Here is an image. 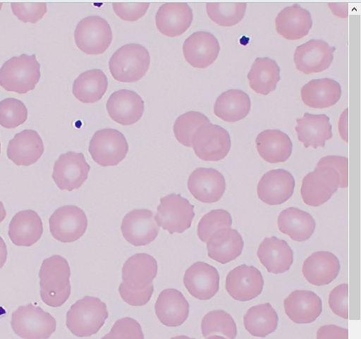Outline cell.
I'll use <instances>...</instances> for the list:
<instances>
[{"mask_svg":"<svg viewBox=\"0 0 361 339\" xmlns=\"http://www.w3.org/2000/svg\"><path fill=\"white\" fill-rule=\"evenodd\" d=\"M41 297L44 302L53 307L62 306L71 295L68 261L60 255L45 259L39 272Z\"/></svg>","mask_w":361,"mask_h":339,"instance_id":"6da1fadb","label":"cell"},{"mask_svg":"<svg viewBox=\"0 0 361 339\" xmlns=\"http://www.w3.org/2000/svg\"><path fill=\"white\" fill-rule=\"evenodd\" d=\"M40 70L36 55L14 57L0 68V86L8 92L27 94L39 82Z\"/></svg>","mask_w":361,"mask_h":339,"instance_id":"7a4b0ae2","label":"cell"},{"mask_svg":"<svg viewBox=\"0 0 361 339\" xmlns=\"http://www.w3.org/2000/svg\"><path fill=\"white\" fill-rule=\"evenodd\" d=\"M109 317L106 304L95 297L85 296L76 302L67 313L66 325L78 337L99 332Z\"/></svg>","mask_w":361,"mask_h":339,"instance_id":"3957f363","label":"cell"},{"mask_svg":"<svg viewBox=\"0 0 361 339\" xmlns=\"http://www.w3.org/2000/svg\"><path fill=\"white\" fill-rule=\"evenodd\" d=\"M150 55L144 47L130 44L118 49L111 57L109 69L112 77L123 83L142 80L150 66Z\"/></svg>","mask_w":361,"mask_h":339,"instance_id":"277c9868","label":"cell"},{"mask_svg":"<svg viewBox=\"0 0 361 339\" xmlns=\"http://www.w3.org/2000/svg\"><path fill=\"white\" fill-rule=\"evenodd\" d=\"M340 185L338 172L332 166L319 161L314 171L302 180L300 190L302 201L310 207H319L330 199Z\"/></svg>","mask_w":361,"mask_h":339,"instance_id":"5b68a950","label":"cell"},{"mask_svg":"<svg viewBox=\"0 0 361 339\" xmlns=\"http://www.w3.org/2000/svg\"><path fill=\"white\" fill-rule=\"evenodd\" d=\"M15 333L24 339H49L56 331V319L40 307L29 304L20 307L12 316Z\"/></svg>","mask_w":361,"mask_h":339,"instance_id":"8992f818","label":"cell"},{"mask_svg":"<svg viewBox=\"0 0 361 339\" xmlns=\"http://www.w3.org/2000/svg\"><path fill=\"white\" fill-rule=\"evenodd\" d=\"M195 207L180 195L171 194L161 199L155 221L171 234L183 233L191 227Z\"/></svg>","mask_w":361,"mask_h":339,"instance_id":"52a82bcc","label":"cell"},{"mask_svg":"<svg viewBox=\"0 0 361 339\" xmlns=\"http://www.w3.org/2000/svg\"><path fill=\"white\" fill-rule=\"evenodd\" d=\"M129 146L123 133L114 129L97 131L90 141L89 152L103 167L116 166L127 156Z\"/></svg>","mask_w":361,"mask_h":339,"instance_id":"ba28073f","label":"cell"},{"mask_svg":"<svg viewBox=\"0 0 361 339\" xmlns=\"http://www.w3.org/2000/svg\"><path fill=\"white\" fill-rule=\"evenodd\" d=\"M78 47L85 54L97 56L104 54L113 40L111 26L99 16L82 20L75 32Z\"/></svg>","mask_w":361,"mask_h":339,"instance_id":"9c48e42d","label":"cell"},{"mask_svg":"<svg viewBox=\"0 0 361 339\" xmlns=\"http://www.w3.org/2000/svg\"><path fill=\"white\" fill-rule=\"evenodd\" d=\"M195 154L204 161H219L226 157L231 147L229 133L212 123L201 126L192 140Z\"/></svg>","mask_w":361,"mask_h":339,"instance_id":"30bf717a","label":"cell"},{"mask_svg":"<svg viewBox=\"0 0 361 339\" xmlns=\"http://www.w3.org/2000/svg\"><path fill=\"white\" fill-rule=\"evenodd\" d=\"M53 236L62 242H73L81 238L88 227L86 214L75 206L58 209L49 220Z\"/></svg>","mask_w":361,"mask_h":339,"instance_id":"8fae6325","label":"cell"},{"mask_svg":"<svg viewBox=\"0 0 361 339\" xmlns=\"http://www.w3.org/2000/svg\"><path fill=\"white\" fill-rule=\"evenodd\" d=\"M90 169L82 154L70 152L62 154L56 162L53 178L61 190L72 192L82 186Z\"/></svg>","mask_w":361,"mask_h":339,"instance_id":"7c38bea8","label":"cell"},{"mask_svg":"<svg viewBox=\"0 0 361 339\" xmlns=\"http://www.w3.org/2000/svg\"><path fill=\"white\" fill-rule=\"evenodd\" d=\"M263 276L256 267L243 264L226 276V289L235 300L246 302L259 295L264 287Z\"/></svg>","mask_w":361,"mask_h":339,"instance_id":"4fadbf2b","label":"cell"},{"mask_svg":"<svg viewBox=\"0 0 361 339\" xmlns=\"http://www.w3.org/2000/svg\"><path fill=\"white\" fill-rule=\"evenodd\" d=\"M335 47L322 40L312 39L297 47L293 57L296 69L305 75L327 70L333 60Z\"/></svg>","mask_w":361,"mask_h":339,"instance_id":"5bb4252c","label":"cell"},{"mask_svg":"<svg viewBox=\"0 0 361 339\" xmlns=\"http://www.w3.org/2000/svg\"><path fill=\"white\" fill-rule=\"evenodd\" d=\"M121 230L124 238L134 246H145L152 242L159 235V226L152 211L135 209L123 218Z\"/></svg>","mask_w":361,"mask_h":339,"instance_id":"9a60e30c","label":"cell"},{"mask_svg":"<svg viewBox=\"0 0 361 339\" xmlns=\"http://www.w3.org/2000/svg\"><path fill=\"white\" fill-rule=\"evenodd\" d=\"M295 186V179L290 173L283 169L272 170L260 179L257 195L267 204L280 205L292 197Z\"/></svg>","mask_w":361,"mask_h":339,"instance_id":"2e32d148","label":"cell"},{"mask_svg":"<svg viewBox=\"0 0 361 339\" xmlns=\"http://www.w3.org/2000/svg\"><path fill=\"white\" fill-rule=\"evenodd\" d=\"M183 282L192 296L200 300H207L218 292L220 276L215 267L198 261L187 269Z\"/></svg>","mask_w":361,"mask_h":339,"instance_id":"e0dca14e","label":"cell"},{"mask_svg":"<svg viewBox=\"0 0 361 339\" xmlns=\"http://www.w3.org/2000/svg\"><path fill=\"white\" fill-rule=\"evenodd\" d=\"M188 189L197 200L215 203L224 195L226 183L224 175L214 168H199L190 175Z\"/></svg>","mask_w":361,"mask_h":339,"instance_id":"ac0fdd59","label":"cell"},{"mask_svg":"<svg viewBox=\"0 0 361 339\" xmlns=\"http://www.w3.org/2000/svg\"><path fill=\"white\" fill-rule=\"evenodd\" d=\"M183 49L188 63L198 69H204L212 66L221 51L216 38L207 32L192 34L185 40Z\"/></svg>","mask_w":361,"mask_h":339,"instance_id":"d6986e66","label":"cell"},{"mask_svg":"<svg viewBox=\"0 0 361 339\" xmlns=\"http://www.w3.org/2000/svg\"><path fill=\"white\" fill-rule=\"evenodd\" d=\"M106 109L114 121L128 126L135 124L142 118L145 112V102L136 92L123 90L111 96Z\"/></svg>","mask_w":361,"mask_h":339,"instance_id":"ffe728a7","label":"cell"},{"mask_svg":"<svg viewBox=\"0 0 361 339\" xmlns=\"http://www.w3.org/2000/svg\"><path fill=\"white\" fill-rule=\"evenodd\" d=\"M193 20L192 9L186 4L170 3L163 5L156 16V25L164 36L173 38L185 33Z\"/></svg>","mask_w":361,"mask_h":339,"instance_id":"44dd1931","label":"cell"},{"mask_svg":"<svg viewBox=\"0 0 361 339\" xmlns=\"http://www.w3.org/2000/svg\"><path fill=\"white\" fill-rule=\"evenodd\" d=\"M158 272L157 260L150 254L140 253L130 257L123 268V283L130 289L141 290L152 283Z\"/></svg>","mask_w":361,"mask_h":339,"instance_id":"7402d4cb","label":"cell"},{"mask_svg":"<svg viewBox=\"0 0 361 339\" xmlns=\"http://www.w3.org/2000/svg\"><path fill=\"white\" fill-rule=\"evenodd\" d=\"M44 153V142L35 130H26L16 135L8 147V156L18 166L37 163Z\"/></svg>","mask_w":361,"mask_h":339,"instance_id":"603a6c76","label":"cell"},{"mask_svg":"<svg viewBox=\"0 0 361 339\" xmlns=\"http://www.w3.org/2000/svg\"><path fill=\"white\" fill-rule=\"evenodd\" d=\"M287 316L296 323H310L317 319L322 312L319 297L310 290L292 292L283 302Z\"/></svg>","mask_w":361,"mask_h":339,"instance_id":"cb8c5ba5","label":"cell"},{"mask_svg":"<svg viewBox=\"0 0 361 339\" xmlns=\"http://www.w3.org/2000/svg\"><path fill=\"white\" fill-rule=\"evenodd\" d=\"M340 269L339 260L333 253L319 251L305 259L302 273L309 283L322 286L331 283L338 276Z\"/></svg>","mask_w":361,"mask_h":339,"instance_id":"d4e9b609","label":"cell"},{"mask_svg":"<svg viewBox=\"0 0 361 339\" xmlns=\"http://www.w3.org/2000/svg\"><path fill=\"white\" fill-rule=\"evenodd\" d=\"M155 310L163 324L169 327H177L187 320L190 304L180 291L169 288L160 293Z\"/></svg>","mask_w":361,"mask_h":339,"instance_id":"484cf974","label":"cell"},{"mask_svg":"<svg viewBox=\"0 0 361 339\" xmlns=\"http://www.w3.org/2000/svg\"><path fill=\"white\" fill-rule=\"evenodd\" d=\"M277 33L288 41L300 40L307 36L312 27L310 13L294 5L283 9L275 20Z\"/></svg>","mask_w":361,"mask_h":339,"instance_id":"4316f807","label":"cell"},{"mask_svg":"<svg viewBox=\"0 0 361 339\" xmlns=\"http://www.w3.org/2000/svg\"><path fill=\"white\" fill-rule=\"evenodd\" d=\"M257 257L268 272L274 274L288 271L293 263V252L288 242L274 236L262 241Z\"/></svg>","mask_w":361,"mask_h":339,"instance_id":"83f0119b","label":"cell"},{"mask_svg":"<svg viewBox=\"0 0 361 339\" xmlns=\"http://www.w3.org/2000/svg\"><path fill=\"white\" fill-rule=\"evenodd\" d=\"M44 233V225L39 214L33 210L18 212L9 227L12 242L19 247H31L37 243Z\"/></svg>","mask_w":361,"mask_h":339,"instance_id":"f1b7e54d","label":"cell"},{"mask_svg":"<svg viewBox=\"0 0 361 339\" xmlns=\"http://www.w3.org/2000/svg\"><path fill=\"white\" fill-rule=\"evenodd\" d=\"M296 122L298 139L305 148L324 147L326 142L332 137V126L326 115L305 113Z\"/></svg>","mask_w":361,"mask_h":339,"instance_id":"f546056e","label":"cell"},{"mask_svg":"<svg viewBox=\"0 0 361 339\" xmlns=\"http://www.w3.org/2000/svg\"><path fill=\"white\" fill-rule=\"evenodd\" d=\"M244 241L238 230L221 228L216 231L207 242L208 256L222 264L237 259L241 254Z\"/></svg>","mask_w":361,"mask_h":339,"instance_id":"4dcf8cb0","label":"cell"},{"mask_svg":"<svg viewBox=\"0 0 361 339\" xmlns=\"http://www.w3.org/2000/svg\"><path fill=\"white\" fill-rule=\"evenodd\" d=\"M341 97L340 85L329 78L312 80L301 90L303 104L312 109H324L333 106Z\"/></svg>","mask_w":361,"mask_h":339,"instance_id":"1f68e13d","label":"cell"},{"mask_svg":"<svg viewBox=\"0 0 361 339\" xmlns=\"http://www.w3.org/2000/svg\"><path fill=\"white\" fill-rule=\"evenodd\" d=\"M256 146L259 156L270 164L286 161L293 150L290 137L278 130H267L259 133L256 139Z\"/></svg>","mask_w":361,"mask_h":339,"instance_id":"d6a6232c","label":"cell"},{"mask_svg":"<svg viewBox=\"0 0 361 339\" xmlns=\"http://www.w3.org/2000/svg\"><path fill=\"white\" fill-rule=\"evenodd\" d=\"M278 227L281 233L288 235L293 240L303 242L311 238L316 223L309 213L290 207L281 212L278 218Z\"/></svg>","mask_w":361,"mask_h":339,"instance_id":"836d02e7","label":"cell"},{"mask_svg":"<svg viewBox=\"0 0 361 339\" xmlns=\"http://www.w3.org/2000/svg\"><path fill=\"white\" fill-rule=\"evenodd\" d=\"M251 102L249 96L241 90H228L216 99L214 112L216 117L228 123H235L245 118L250 113Z\"/></svg>","mask_w":361,"mask_h":339,"instance_id":"e575fe53","label":"cell"},{"mask_svg":"<svg viewBox=\"0 0 361 339\" xmlns=\"http://www.w3.org/2000/svg\"><path fill=\"white\" fill-rule=\"evenodd\" d=\"M250 88L257 94L267 96L274 92L280 81V68L269 58H258L247 75Z\"/></svg>","mask_w":361,"mask_h":339,"instance_id":"d590c367","label":"cell"},{"mask_svg":"<svg viewBox=\"0 0 361 339\" xmlns=\"http://www.w3.org/2000/svg\"><path fill=\"white\" fill-rule=\"evenodd\" d=\"M108 86V79L104 72L92 70L82 73L75 81L73 92L82 103L94 104L104 97Z\"/></svg>","mask_w":361,"mask_h":339,"instance_id":"8d00e7d4","label":"cell"},{"mask_svg":"<svg viewBox=\"0 0 361 339\" xmlns=\"http://www.w3.org/2000/svg\"><path fill=\"white\" fill-rule=\"evenodd\" d=\"M243 321L249 333L264 338L276 331L279 316L272 306L265 303L250 308L243 317Z\"/></svg>","mask_w":361,"mask_h":339,"instance_id":"74e56055","label":"cell"},{"mask_svg":"<svg viewBox=\"0 0 361 339\" xmlns=\"http://www.w3.org/2000/svg\"><path fill=\"white\" fill-rule=\"evenodd\" d=\"M202 331L204 338L221 334L228 339H235L237 326L233 318L223 310L207 313L202 321Z\"/></svg>","mask_w":361,"mask_h":339,"instance_id":"f35d334b","label":"cell"},{"mask_svg":"<svg viewBox=\"0 0 361 339\" xmlns=\"http://www.w3.org/2000/svg\"><path fill=\"white\" fill-rule=\"evenodd\" d=\"M247 5L243 3L207 4L209 18L221 27H233L240 23L245 17Z\"/></svg>","mask_w":361,"mask_h":339,"instance_id":"ab89813d","label":"cell"},{"mask_svg":"<svg viewBox=\"0 0 361 339\" xmlns=\"http://www.w3.org/2000/svg\"><path fill=\"white\" fill-rule=\"evenodd\" d=\"M211 123L207 116L197 111L180 116L176 121L173 132L176 140L186 147H192V140L196 131L202 125Z\"/></svg>","mask_w":361,"mask_h":339,"instance_id":"60d3db41","label":"cell"},{"mask_svg":"<svg viewBox=\"0 0 361 339\" xmlns=\"http://www.w3.org/2000/svg\"><path fill=\"white\" fill-rule=\"evenodd\" d=\"M28 110L23 102L9 98L0 102V125L14 129L23 125L27 120Z\"/></svg>","mask_w":361,"mask_h":339,"instance_id":"b9f144b4","label":"cell"},{"mask_svg":"<svg viewBox=\"0 0 361 339\" xmlns=\"http://www.w3.org/2000/svg\"><path fill=\"white\" fill-rule=\"evenodd\" d=\"M233 221L229 212L224 209L212 210L200 220L197 235L203 242H207L211 236L221 228H230Z\"/></svg>","mask_w":361,"mask_h":339,"instance_id":"7bdbcfd3","label":"cell"},{"mask_svg":"<svg viewBox=\"0 0 361 339\" xmlns=\"http://www.w3.org/2000/svg\"><path fill=\"white\" fill-rule=\"evenodd\" d=\"M109 336L110 339H145L141 325L130 317L118 320L112 327Z\"/></svg>","mask_w":361,"mask_h":339,"instance_id":"ee69618b","label":"cell"},{"mask_svg":"<svg viewBox=\"0 0 361 339\" xmlns=\"http://www.w3.org/2000/svg\"><path fill=\"white\" fill-rule=\"evenodd\" d=\"M13 14L25 23L37 24L47 13V5L38 4H12Z\"/></svg>","mask_w":361,"mask_h":339,"instance_id":"f6af8a7d","label":"cell"},{"mask_svg":"<svg viewBox=\"0 0 361 339\" xmlns=\"http://www.w3.org/2000/svg\"><path fill=\"white\" fill-rule=\"evenodd\" d=\"M150 4L145 3H114L113 8L116 16L126 22H137L147 13Z\"/></svg>","mask_w":361,"mask_h":339,"instance_id":"bcb514c9","label":"cell"},{"mask_svg":"<svg viewBox=\"0 0 361 339\" xmlns=\"http://www.w3.org/2000/svg\"><path fill=\"white\" fill-rule=\"evenodd\" d=\"M329 305L337 316L348 319V285L343 283L334 288L329 295Z\"/></svg>","mask_w":361,"mask_h":339,"instance_id":"7dc6e473","label":"cell"},{"mask_svg":"<svg viewBox=\"0 0 361 339\" xmlns=\"http://www.w3.org/2000/svg\"><path fill=\"white\" fill-rule=\"evenodd\" d=\"M154 290L153 283L141 290H131L123 283L119 287V292L123 300L133 306H143L147 304L152 297Z\"/></svg>","mask_w":361,"mask_h":339,"instance_id":"c3c4849f","label":"cell"},{"mask_svg":"<svg viewBox=\"0 0 361 339\" xmlns=\"http://www.w3.org/2000/svg\"><path fill=\"white\" fill-rule=\"evenodd\" d=\"M323 164L332 166L338 173L341 185L340 188L348 186V159L338 156H328L319 160Z\"/></svg>","mask_w":361,"mask_h":339,"instance_id":"681fc988","label":"cell"},{"mask_svg":"<svg viewBox=\"0 0 361 339\" xmlns=\"http://www.w3.org/2000/svg\"><path fill=\"white\" fill-rule=\"evenodd\" d=\"M317 339H348V330L336 325H324L317 330Z\"/></svg>","mask_w":361,"mask_h":339,"instance_id":"f907efd6","label":"cell"},{"mask_svg":"<svg viewBox=\"0 0 361 339\" xmlns=\"http://www.w3.org/2000/svg\"><path fill=\"white\" fill-rule=\"evenodd\" d=\"M8 259V248L2 237H0V269H2Z\"/></svg>","mask_w":361,"mask_h":339,"instance_id":"816d5d0a","label":"cell"},{"mask_svg":"<svg viewBox=\"0 0 361 339\" xmlns=\"http://www.w3.org/2000/svg\"><path fill=\"white\" fill-rule=\"evenodd\" d=\"M7 212L4 204L0 202V223H1L6 218Z\"/></svg>","mask_w":361,"mask_h":339,"instance_id":"f5cc1de1","label":"cell"},{"mask_svg":"<svg viewBox=\"0 0 361 339\" xmlns=\"http://www.w3.org/2000/svg\"><path fill=\"white\" fill-rule=\"evenodd\" d=\"M171 339H195V338H192L187 335H178V336L173 337Z\"/></svg>","mask_w":361,"mask_h":339,"instance_id":"db71d44e","label":"cell"},{"mask_svg":"<svg viewBox=\"0 0 361 339\" xmlns=\"http://www.w3.org/2000/svg\"><path fill=\"white\" fill-rule=\"evenodd\" d=\"M207 339H226V338L223 336H221V335H214L209 336Z\"/></svg>","mask_w":361,"mask_h":339,"instance_id":"11a10c76","label":"cell"},{"mask_svg":"<svg viewBox=\"0 0 361 339\" xmlns=\"http://www.w3.org/2000/svg\"><path fill=\"white\" fill-rule=\"evenodd\" d=\"M102 339H110L109 333L104 336Z\"/></svg>","mask_w":361,"mask_h":339,"instance_id":"9f6ffc18","label":"cell"},{"mask_svg":"<svg viewBox=\"0 0 361 339\" xmlns=\"http://www.w3.org/2000/svg\"><path fill=\"white\" fill-rule=\"evenodd\" d=\"M2 8H3V4H0V11H1Z\"/></svg>","mask_w":361,"mask_h":339,"instance_id":"6f0895ef","label":"cell"},{"mask_svg":"<svg viewBox=\"0 0 361 339\" xmlns=\"http://www.w3.org/2000/svg\"><path fill=\"white\" fill-rule=\"evenodd\" d=\"M0 153H1V143H0Z\"/></svg>","mask_w":361,"mask_h":339,"instance_id":"680465c9","label":"cell"}]
</instances>
